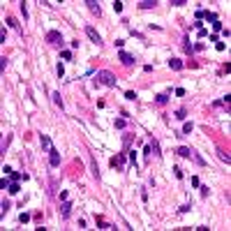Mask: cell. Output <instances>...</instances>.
<instances>
[{
    "label": "cell",
    "instance_id": "1",
    "mask_svg": "<svg viewBox=\"0 0 231 231\" xmlns=\"http://www.w3.org/2000/svg\"><path fill=\"white\" fill-rule=\"evenodd\" d=\"M97 83H102V86H106V88H113L116 86V76L111 74L109 70H100L97 72Z\"/></svg>",
    "mask_w": 231,
    "mask_h": 231
},
{
    "label": "cell",
    "instance_id": "2",
    "mask_svg": "<svg viewBox=\"0 0 231 231\" xmlns=\"http://www.w3.org/2000/svg\"><path fill=\"white\" fill-rule=\"evenodd\" d=\"M46 42L51 44V46H62V35L58 30H49L46 32Z\"/></svg>",
    "mask_w": 231,
    "mask_h": 231
},
{
    "label": "cell",
    "instance_id": "3",
    "mask_svg": "<svg viewBox=\"0 0 231 231\" xmlns=\"http://www.w3.org/2000/svg\"><path fill=\"white\" fill-rule=\"evenodd\" d=\"M118 60H120V62H122L125 67L134 65V56H132V53H127V51H122V49L118 51Z\"/></svg>",
    "mask_w": 231,
    "mask_h": 231
},
{
    "label": "cell",
    "instance_id": "4",
    "mask_svg": "<svg viewBox=\"0 0 231 231\" xmlns=\"http://www.w3.org/2000/svg\"><path fill=\"white\" fill-rule=\"evenodd\" d=\"M86 35L90 37V42H95V44H102V37H100V32H97L92 26H86Z\"/></svg>",
    "mask_w": 231,
    "mask_h": 231
},
{
    "label": "cell",
    "instance_id": "5",
    "mask_svg": "<svg viewBox=\"0 0 231 231\" xmlns=\"http://www.w3.org/2000/svg\"><path fill=\"white\" fill-rule=\"evenodd\" d=\"M49 164H51L53 169H56V166L60 164V153H58L56 148H53V150H49Z\"/></svg>",
    "mask_w": 231,
    "mask_h": 231
},
{
    "label": "cell",
    "instance_id": "6",
    "mask_svg": "<svg viewBox=\"0 0 231 231\" xmlns=\"http://www.w3.org/2000/svg\"><path fill=\"white\" fill-rule=\"evenodd\" d=\"M60 215H62V217H65V220H67V217H70V215H72V203H70V201H67V199L62 201V206H60Z\"/></svg>",
    "mask_w": 231,
    "mask_h": 231
},
{
    "label": "cell",
    "instance_id": "7",
    "mask_svg": "<svg viewBox=\"0 0 231 231\" xmlns=\"http://www.w3.org/2000/svg\"><path fill=\"white\" fill-rule=\"evenodd\" d=\"M86 5H88V9H90L92 14H97V16L102 14V9H100V2H95V0H88Z\"/></svg>",
    "mask_w": 231,
    "mask_h": 231
},
{
    "label": "cell",
    "instance_id": "8",
    "mask_svg": "<svg viewBox=\"0 0 231 231\" xmlns=\"http://www.w3.org/2000/svg\"><path fill=\"white\" fill-rule=\"evenodd\" d=\"M39 143H42V148H44V150H53V146H51V139H49L46 134H42V136H39Z\"/></svg>",
    "mask_w": 231,
    "mask_h": 231
},
{
    "label": "cell",
    "instance_id": "9",
    "mask_svg": "<svg viewBox=\"0 0 231 231\" xmlns=\"http://www.w3.org/2000/svg\"><path fill=\"white\" fill-rule=\"evenodd\" d=\"M7 26H9V28H14L16 32H21V23H19L14 16H7Z\"/></svg>",
    "mask_w": 231,
    "mask_h": 231
},
{
    "label": "cell",
    "instance_id": "10",
    "mask_svg": "<svg viewBox=\"0 0 231 231\" xmlns=\"http://www.w3.org/2000/svg\"><path fill=\"white\" fill-rule=\"evenodd\" d=\"M169 67H171V70H176V72L183 70V60H178V58H171V60H169Z\"/></svg>",
    "mask_w": 231,
    "mask_h": 231
},
{
    "label": "cell",
    "instance_id": "11",
    "mask_svg": "<svg viewBox=\"0 0 231 231\" xmlns=\"http://www.w3.org/2000/svg\"><path fill=\"white\" fill-rule=\"evenodd\" d=\"M111 166H125V157H122V155L111 157Z\"/></svg>",
    "mask_w": 231,
    "mask_h": 231
},
{
    "label": "cell",
    "instance_id": "12",
    "mask_svg": "<svg viewBox=\"0 0 231 231\" xmlns=\"http://www.w3.org/2000/svg\"><path fill=\"white\" fill-rule=\"evenodd\" d=\"M7 192L9 194H19V180H12V183L7 185Z\"/></svg>",
    "mask_w": 231,
    "mask_h": 231
},
{
    "label": "cell",
    "instance_id": "13",
    "mask_svg": "<svg viewBox=\"0 0 231 231\" xmlns=\"http://www.w3.org/2000/svg\"><path fill=\"white\" fill-rule=\"evenodd\" d=\"M148 146H150V153H153V155H157V157H160V155H162V153H160V143H157V141H155V139H153V141H150V143H148Z\"/></svg>",
    "mask_w": 231,
    "mask_h": 231
},
{
    "label": "cell",
    "instance_id": "14",
    "mask_svg": "<svg viewBox=\"0 0 231 231\" xmlns=\"http://www.w3.org/2000/svg\"><path fill=\"white\" fill-rule=\"evenodd\" d=\"M192 153H194V150H192V148H185V146H183V148H178V155H180V157H187V160L192 157Z\"/></svg>",
    "mask_w": 231,
    "mask_h": 231
},
{
    "label": "cell",
    "instance_id": "15",
    "mask_svg": "<svg viewBox=\"0 0 231 231\" xmlns=\"http://www.w3.org/2000/svg\"><path fill=\"white\" fill-rule=\"evenodd\" d=\"M155 5H157L155 0H143V2H139V7H141V9H153Z\"/></svg>",
    "mask_w": 231,
    "mask_h": 231
},
{
    "label": "cell",
    "instance_id": "16",
    "mask_svg": "<svg viewBox=\"0 0 231 231\" xmlns=\"http://www.w3.org/2000/svg\"><path fill=\"white\" fill-rule=\"evenodd\" d=\"M217 153H220V160H222V162H227V164L231 162V155L227 153V150H217Z\"/></svg>",
    "mask_w": 231,
    "mask_h": 231
},
{
    "label": "cell",
    "instance_id": "17",
    "mask_svg": "<svg viewBox=\"0 0 231 231\" xmlns=\"http://www.w3.org/2000/svg\"><path fill=\"white\" fill-rule=\"evenodd\" d=\"M53 102H56V106H60V111H62V100H60V92H53Z\"/></svg>",
    "mask_w": 231,
    "mask_h": 231
},
{
    "label": "cell",
    "instance_id": "18",
    "mask_svg": "<svg viewBox=\"0 0 231 231\" xmlns=\"http://www.w3.org/2000/svg\"><path fill=\"white\" fill-rule=\"evenodd\" d=\"M155 102H157V104H166V102H169V95H157Z\"/></svg>",
    "mask_w": 231,
    "mask_h": 231
},
{
    "label": "cell",
    "instance_id": "19",
    "mask_svg": "<svg viewBox=\"0 0 231 231\" xmlns=\"http://www.w3.org/2000/svg\"><path fill=\"white\" fill-rule=\"evenodd\" d=\"M192 122H185V125H183V134H180V136H185V134H190V132H192Z\"/></svg>",
    "mask_w": 231,
    "mask_h": 231
},
{
    "label": "cell",
    "instance_id": "20",
    "mask_svg": "<svg viewBox=\"0 0 231 231\" xmlns=\"http://www.w3.org/2000/svg\"><path fill=\"white\" fill-rule=\"evenodd\" d=\"M183 42H185V51H190V53H192V51H194V49H192V46H194V44H192V42H190V37H185V39H183Z\"/></svg>",
    "mask_w": 231,
    "mask_h": 231
},
{
    "label": "cell",
    "instance_id": "21",
    "mask_svg": "<svg viewBox=\"0 0 231 231\" xmlns=\"http://www.w3.org/2000/svg\"><path fill=\"white\" fill-rule=\"evenodd\" d=\"M185 116H187V111H185V109H178V111H176V118H178V120H185Z\"/></svg>",
    "mask_w": 231,
    "mask_h": 231
},
{
    "label": "cell",
    "instance_id": "22",
    "mask_svg": "<svg viewBox=\"0 0 231 231\" xmlns=\"http://www.w3.org/2000/svg\"><path fill=\"white\" fill-rule=\"evenodd\" d=\"M19 222H21V224H26V222H30V215H26V213H21V217H19Z\"/></svg>",
    "mask_w": 231,
    "mask_h": 231
},
{
    "label": "cell",
    "instance_id": "23",
    "mask_svg": "<svg viewBox=\"0 0 231 231\" xmlns=\"http://www.w3.org/2000/svg\"><path fill=\"white\" fill-rule=\"evenodd\" d=\"M171 5H176V7H183V5H187V0H171Z\"/></svg>",
    "mask_w": 231,
    "mask_h": 231
},
{
    "label": "cell",
    "instance_id": "24",
    "mask_svg": "<svg viewBox=\"0 0 231 231\" xmlns=\"http://www.w3.org/2000/svg\"><path fill=\"white\" fill-rule=\"evenodd\" d=\"M173 173H176V178H183V169L180 166H173Z\"/></svg>",
    "mask_w": 231,
    "mask_h": 231
},
{
    "label": "cell",
    "instance_id": "25",
    "mask_svg": "<svg viewBox=\"0 0 231 231\" xmlns=\"http://www.w3.org/2000/svg\"><path fill=\"white\" fill-rule=\"evenodd\" d=\"M116 127H118V130H122V127H125V118H118V120H116Z\"/></svg>",
    "mask_w": 231,
    "mask_h": 231
},
{
    "label": "cell",
    "instance_id": "26",
    "mask_svg": "<svg viewBox=\"0 0 231 231\" xmlns=\"http://www.w3.org/2000/svg\"><path fill=\"white\" fill-rule=\"evenodd\" d=\"M60 56H62V60H72V51H62Z\"/></svg>",
    "mask_w": 231,
    "mask_h": 231
},
{
    "label": "cell",
    "instance_id": "27",
    "mask_svg": "<svg viewBox=\"0 0 231 231\" xmlns=\"http://www.w3.org/2000/svg\"><path fill=\"white\" fill-rule=\"evenodd\" d=\"M21 12H23V19H28V7H26V2H21Z\"/></svg>",
    "mask_w": 231,
    "mask_h": 231
},
{
    "label": "cell",
    "instance_id": "28",
    "mask_svg": "<svg viewBox=\"0 0 231 231\" xmlns=\"http://www.w3.org/2000/svg\"><path fill=\"white\" fill-rule=\"evenodd\" d=\"M113 9H116V12H122V2H118V0H116V2H113Z\"/></svg>",
    "mask_w": 231,
    "mask_h": 231
},
{
    "label": "cell",
    "instance_id": "29",
    "mask_svg": "<svg viewBox=\"0 0 231 231\" xmlns=\"http://www.w3.org/2000/svg\"><path fill=\"white\" fill-rule=\"evenodd\" d=\"M5 67H7V58H0V70L5 72Z\"/></svg>",
    "mask_w": 231,
    "mask_h": 231
},
{
    "label": "cell",
    "instance_id": "30",
    "mask_svg": "<svg viewBox=\"0 0 231 231\" xmlns=\"http://www.w3.org/2000/svg\"><path fill=\"white\" fill-rule=\"evenodd\" d=\"M208 192H210V190H208V185H201V194H203V196H208Z\"/></svg>",
    "mask_w": 231,
    "mask_h": 231
},
{
    "label": "cell",
    "instance_id": "31",
    "mask_svg": "<svg viewBox=\"0 0 231 231\" xmlns=\"http://www.w3.org/2000/svg\"><path fill=\"white\" fill-rule=\"evenodd\" d=\"M125 97H127V100H136V92L130 90V92H125Z\"/></svg>",
    "mask_w": 231,
    "mask_h": 231
},
{
    "label": "cell",
    "instance_id": "32",
    "mask_svg": "<svg viewBox=\"0 0 231 231\" xmlns=\"http://www.w3.org/2000/svg\"><path fill=\"white\" fill-rule=\"evenodd\" d=\"M7 210H9V201H2V215L7 213Z\"/></svg>",
    "mask_w": 231,
    "mask_h": 231
}]
</instances>
